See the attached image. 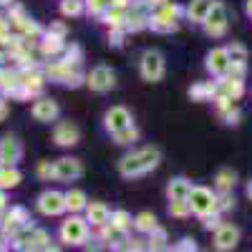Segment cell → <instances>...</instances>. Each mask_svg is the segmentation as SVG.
Wrapping results in <instances>:
<instances>
[{
    "label": "cell",
    "instance_id": "6da1fadb",
    "mask_svg": "<svg viewBox=\"0 0 252 252\" xmlns=\"http://www.w3.org/2000/svg\"><path fill=\"white\" fill-rule=\"evenodd\" d=\"M161 154L159 149H154V146H146V149H139L129 157H124L121 164H119V169L124 177H139V174H146V172H152L154 166L159 164Z\"/></svg>",
    "mask_w": 252,
    "mask_h": 252
},
{
    "label": "cell",
    "instance_id": "7a4b0ae2",
    "mask_svg": "<svg viewBox=\"0 0 252 252\" xmlns=\"http://www.w3.org/2000/svg\"><path fill=\"white\" fill-rule=\"evenodd\" d=\"M187 202H189V209L197 212V215H209V212L217 209V197L209 192V189H204V187H192Z\"/></svg>",
    "mask_w": 252,
    "mask_h": 252
},
{
    "label": "cell",
    "instance_id": "3957f363",
    "mask_svg": "<svg viewBox=\"0 0 252 252\" xmlns=\"http://www.w3.org/2000/svg\"><path fill=\"white\" fill-rule=\"evenodd\" d=\"M141 76L146 81H161V76H164V56L159 51H146L141 56Z\"/></svg>",
    "mask_w": 252,
    "mask_h": 252
},
{
    "label": "cell",
    "instance_id": "277c9868",
    "mask_svg": "<svg viewBox=\"0 0 252 252\" xmlns=\"http://www.w3.org/2000/svg\"><path fill=\"white\" fill-rule=\"evenodd\" d=\"M204 31L212 38H220L227 33V8L224 5H220V3L212 5V10H209V15L204 20Z\"/></svg>",
    "mask_w": 252,
    "mask_h": 252
},
{
    "label": "cell",
    "instance_id": "5b68a950",
    "mask_svg": "<svg viewBox=\"0 0 252 252\" xmlns=\"http://www.w3.org/2000/svg\"><path fill=\"white\" fill-rule=\"evenodd\" d=\"M48 76L58 83H71V86H76V83L81 81V71H78V63H71L68 61H61V63H53V66H48Z\"/></svg>",
    "mask_w": 252,
    "mask_h": 252
},
{
    "label": "cell",
    "instance_id": "8992f818",
    "mask_svg": "<svg viewBox=\"0 0 252 252\" xmlns=\"http://www.w3.org/2000/svg\"><path fill=\"white\" fill-rule=\"evenodd\" d=\"M103 119H106V129H109L111 134H119V131H124V129H129V126H131V114L126 111L124 106L109 109Z\"/></svg>",
    "mask_w": 252,
    "mask_h": 252
},
{
    "label": "cell",
    "instance_id": "52a82bcc",
    "mask_svg": "<svg viewBox=\"0 0 252 252\" xmlns=\"http://www.w3.org/2000/svg\"><path fill=\"white\" fill-rule=\"evenodd\" d=\"M114 83H116V76L106 66H98L89 73V86L94 91H109V89H114Z\"/></svg>",
    "mask_w": 252,
    "mask_h": 252
},
{
    "label": "cell",
    "instance_id": "ba28073f",
    "mask_svg": "<svg viewBox=\"0 0 252 252\" xmlns=\"http://www.w3.org/2000/svg\"><path fill=\"white\" fill-rule=\"evenodd\" d=\"M53 177L56 179H63V182H71V179H76V177H81V164L76 161V159H58L56 164H53Z\"/></svg>",
    "mask_w": 252,
    "mask_h": 252
},
{
    "label": "cell",
    "instance_id": "9c48e42d",
    "mask_svg": "<svg viewBox=\"0 0 252 252\" xmlns=\"http://www.w3.org/2000/svg\"><path fill=\"white\" fill-rule=\"evenodd\" d=\"M78 126L76 124H71V121H61L58 126H56V131H53V139H56V144H61V146H73V144H78Z\"/></svg>",
    "mask_w": 252,
    "mask_h": 252
},
{
    "label": "cell",
    "instance_id": "30bf717a",
    "mask_svg": "<svg viewBox=\"0 0 252 252\" xmlns=\"http://www.w3.org/2000/svg\"><path fill=\"white\" fill-rule=\"evenodd\" d=\"M20 157H23V146H20V141L15 136H5L3 141H0V161H5L10 166Z\"/></svg>",
    "mask_w": 252,
    "mask_h": 252
},
{
    "label": "cell",
    "instance_id": "8fae6325",
    "mask_svg": "<svg viewBox=\"0 0 252 252\" xmlns=\"http://www.w3.org/2000/svg\"><path fill=\"white\" fill-rule=\"evenodd\" d=\"M240 240V229L232 224H220L217 227V235H215V245L217 250H232Z\"/></svg>",
    "mask_w": 252,
    "mask_h": 252
},
{
    "label": "cell",
    "instance_id": "7c38bea8",
    "mask_svg": "<svg viewBox=\"0 0 252 252\" xmlns=\"http://www.w3.org/2000/svg\"><path fill=\"white\" fill-rule=\"evenodd\" d=\"M61 237L66 242H73V245H81L86 240V222L83 220H68L61 229Z\"/></svg>",
    "mask_w": 252,
    "mask_h": 252
},
{
    "label": "cell",
    "instance_id": "4fadbf2b",
    "mask_svg": "<svg viewBox=\"0 0 252 252\" xmlns=\"http://www.w3.org/2000/svg\"><path fill=\"white\" fill-rule=\"evenodd\" d=\"M229 56H227V48H215L212 53L207 56V68H209V73H215V76H222V73H227V68H229Z\"/></svg>",
    "mask_w": 252,
    "mask_h": 252
},
{
    "label": "cell",
    "instance_id": "5bb4252c",
    "mask_svg": "<svg viewBox=\"0 0 252 252\" xmlns=\"http://www.w3.org/2000/svg\"><path fill=\"white\" fill-rule=\"evenodd\" d=\"M63 199H66V197H61L58 192H46L43 197H40L38 207H40V212H43V215H58V212L66 209V202H63Z\"/></svg>",
    "mask_w": 252,
    "mask_h": 252
},
{
    "label": "cell",
    "instance_id": "9a60e30c",
    "mask_svg": "<svg viewBox=\"0 0 252 252\" xmlns=\"http://www.w3.org/2000/svg\"><path fill=\"white\" fill-rule=\"evenodd\" d=\"M33 116H35L38 121H53V119L58 116L56 101H51V98H40V101H35V103H33Z\"/></svg>",
    "mask_w": 252,
    "mask_h": 252
},
{
    "label": "cell",
    "instance_id": "2e32d148",
    "mask_svg": "<svg viewBox=\"0 0 252 252\" xmlns=\"http://www.w3.org/2000/svg\"><path fill=\"white\" fill-rule=\"evenodd\" d=\"M212 5H215V0H192V5L187 8V13L194 23H204L209 10H212Z\"/></svg>",
    "mask_w": 252,
    "mask_h": 252
},
{
    "label": "cell",
    "instance_id": "e0dca14e",
    "mask_svg": "<svg viewBox=\"0 0 252 252\" xmlns=\"http://www.w3.org/2000/svg\"><path fill=\"white\" fill-rule=\"evenodd\" d=\"M189 192H192V184H189L187 179H174V182L169 184V199H172V202H177V199H184V202H187Z\"/></svg>",
    "mask_w": 252,
    "mask_h": 252
},
{
    "label": "cell",
    "instance_id": "ac0fdd59",
    "mask_svg": "<svg viewBox=\"0 0 252 252\" xmlns=\"http://www.w3.org/2000/svg\"><path fill=\"white\" fill-rule=\"evenodd\" d=\"M217 94V86L215 83H199V86H192L189 89V96L197 98V101H207L209 96H215Z\"/></svg>",
    "mask_w": 252,
    "mask_h": 252
},
{
    "label": "cell",
    "instance_id": "d6986e66",
    "mask_svg": "<svg viewBox=\"0 0 252 252\" xmlns=\"http://www.w3.org/2000/svg\"><path fill=\"white\" fill-rule=\"evenodd\" d=\"M235 172H229V169H222L220 174H217V179H215V184H217V189L220 192H232V187H235Z\"/></svg>",
    "mask_w": 252,
    "mask_h": 252
},
{
    "label": "cell",
    "instance_id": "ffe728a7",
    "mask_svg": "<svg viewBox=\"0 0 252 252\" xmlns=\"http://www.w3.org/2000/svg\"><path fill=\"white\" fill-rule=\"evenodd\" d=\"M89 220L96 222V224H103V222H106V220H109V209H106V204L94 202V204L89 207Z\"/></svg>",
    "mask_w": 252,
    "mask_h": 252
},
{
    "label": "cell",
    "instance_id": "44dd1931",
    "mask_svg": "<svg viewBox=\"0 0 252 252\" xmlns=\"http://www.w3.org/2000/svg\"><path fill=\"white\" fill-rule=\"evenodd\" d=\"M20 182V174L15 172V169H10V166H5L3 172H0V187L3 189H8V187H15Z\"/></svg>",
    "mask_w": 252,
    "mask_h": 252
},
{
    "label": "cell",
    "instance_id": "7402d4cb",
    "mask_svg": "<svg viewBox=\"0 0 252 252\" xmlns=\"http://www.w3.org/2000/svg\"><path fill=\"white\" fill-rule=\"evenodd\" d=\"M227 56H229V61H232V63H245V58H247V48L240 46V43H232V46L227 48Z\"/></svg>",
    "mask_w": 252,
    "mask_h": 252
},
{
    "label": "cell",
    "instance_id": "603a6c76",
    "mask_svg": "<svg viewBox=\"0 0 252 252\" xmlns=\"http://www.w3.org/2000/svg\"><path fill=\"white\" fill-rule=\"evenodd\" d=\"M61 13L63 15H81L83 13L81 0H63V3H61Z\"/></svg>",
    "mask_w": 252,
    "mask_h": 252
},
{
    "label": "cell",
    "instance_id": "cb8c5ba5",
    "mask_svg": "<svg viewBox=\"0 0 252 252\" xmlns=\"http://www.w3.org/2000/svg\"><path fill=\"white\" fill-rule=\"evenodd\" d=\"M61 40H63V38H58V35H51V33H48V35H46V40H43V51H46V53H58V51L63 48Z\"/></svg>",
    "mask_w": 252,
    "mask_h": 252
},
{
    "label": "cell",
    "instance_id": "d4e9b609",
    "mask_svg": "<svg viewBox=\"0 0 252 252\" xmlns=\"http://www.w3.org/2000/svg\"><path fill=\"white\" fill-rule=\"evenodd\" d=\"M114 136H116V144H131V141H136L139 131L134 129V126H129V129H124V131H119Z\"/></svg>",
    "mask_w": 252,
    "mask_h": 252
},
{
    "label": "cell",
    "instance_id": "484cf974",
    "mask_svg": "<svg viewBox=\"0 0 252 252\" xmlns=\"http://www.w3.org/2000/svg\"><path fill=\"white\" fill-rule=\"evenodd\" d=\"M83 202H86L83 192H68V194H66V207H71V209H81Z\"/></svg>",
    "mask_w": 252,
    "mask_h": 252
},
{
    "label": "cell",
    "instance_id": "4316f807",
    "mask_svg": "<svg viewBox=\"0 0 252 252\" xmlns=\"http://www.w3.org/2000/svg\"><path fill=\"white\" fill-rule=\"evenodd\" d=\"M187 209H189V202H184V199H177V202L169 204V212H172L174 217H184Z\"/></svg>",
    "mask_w": 252,
    "mask_h": 252
},
{
    "label": "cell",
    "instance_id": "83f0119b",
    "mask_svg": "<svg viewBox=\"0 0 252 252\" xmlns=\"http://www.w3.org/2000/svg\"><path fill=\"white\" fill-rule=\"evenodd\" d=\"M154 222H157V220H154L152 215H146V212H144V215H139L136 227H139V229H154Z\"/></svg>",
    "mask_w": 252,
    "mask_h": 252
},
{
    "label": "cell",
    "instance_id": "f1b7e54d",
    "mask_svg": "<svg viewBox=\"0 0 252 252\" xmlns=\"http://www.w3.org/2000/svg\"><path fill=\"white\" fill-rule=\"evenodd\" d=\"M111 0H89V10L91 13H101L103 8H109Z\"/></svg>",
    "mask_w": 252,
    "mask_h": 252
},
{
    "label": "cell",
    "instance_id": "f546056e",
    "mask_svg": "<svg viewBox=\"0 0 252 252\" xmlns=\"http://www.w3.org/2000/svg\"><path fill=\"white\" fill-rule=\"evenodd\" d=\"M222 116L227 119V124H237L240 111H237V109H232V106H227V109H222Z\"/></svg>",
    "mask_w": 252,
    "mask_h": 252
},
{
    "label": "cell",
    "instance_id": "4dcf8cb0",
    "mask_svg": "<svg viewBox=\"0 0 252 252\" xmlns=\"http://www.w3.org/2000/svg\"><path fill=\"white\" fill-rule=\"evenodd\" d=\"M114 227H119V229L129 227V215H126V212H116L114 215Z\"/></svg>",
    "mask_w": 252,
    "mask_h": 252
},
{
    "label": "cell",
    "instance_id": "1f68e13d",
    "mask_svg": "<svg viewBox=\"0 0 252 252\" xmlns=\"http://www.w3.org/2000/svg\"><path fill=\"white\" fill-rule=\"evenodd\" d=\"M204 227H207V229H212V227H220V220H217V217L207 220V222H204Z\"/></svg>",
    "mask_w": 252,
    "mask_h": 252
},
{
    "label": "cell",
    "instance_id": "d6a6232c",
    "mask_svg": "<svg viewBox=\"0 0 252 252\" xmlns=\"http://www.w3.org/2000/svg\"><path fill=\"white\" fill-rule=\"evenodd\" d=\"M5 114H8V106H5V101H0V121L5 119Z\"/></svg>",
    "mask_w": 252,
    "mask_h": 252
},
{
    "label": "cell",
    "instance_id": "836d02e7",
    "mask_svg": "<svg viewBox=\"0 0 252 252\" xmlns=\"http://www.w3.org/2000/svg\"><path fill=\"white\" fill-rule=\"evenodd\" d=\"M149 3H152V5H159V8H161V5H166V0H149Z\"/></svg>",
    "mask_w": 252,
    "mask_h": 252
},
{
    "label": "cell",
    "instance_id": "e575fe53",
    "mask_svg": "<svg viewBox=\"0 0 252 252\" xmlns=\"http://www.w3.org/2000/svg\"><path fill=\"white\" fill-rule=\"evenodd\" d=\"M245 10H247V15H252V0H247V5H245Z\"/></svg>",
    "mask_w": 252,
    "mask_h": 252
},
{
    "label": "cell",
    "instance_id": "d590c367",
    "mask_svg": "<svg viewBox=\"0 0 252 252\" xmlns=\"http://www.w3.org/2000/svg\"><path fill=\"white\" fill-rule=\"evenodd\" d=\"M247 194H250V197H252V182H250V184H247Z\"/></svg>",
    "mask_w": 252,
    "mask_h": 252
},
{
    "label": "cell",
    "instance_id": "8d00e7d4",
    "mask_svg": "<svg viewBox=\"0 0 252 252\" xmlns=\"http://www.w3.org/2000/svg\"><path fill=\"white\" fill-rule=\"evenodd\" d=\"M46 252H58V250H56V247H53V250H51V247H48V250H46Z\"/></svg>",
    "mask_w": 252,
    "mask_h": 252
},
{
    "label": "cell",
    "instance_id": "74e56055",
    "mask_svg": "<svg viewBox=\"0 0 252 252\" xmlns=\"http://www.w3.org/2000/svg\"><path fill=\"white\" fill-rule=\"evenodd\" d=\"M139 3H149V0H139Z\"/></svg>",
    "mask_w": 252,
    "mask_h": 252
}]
</instances>
